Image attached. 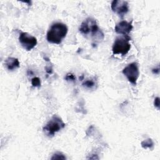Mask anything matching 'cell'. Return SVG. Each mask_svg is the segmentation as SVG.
I'll return each instance as SVG.
<instances>
[{"label": "cell", "mask_w": 160, "mask_h": 160, "mask_svg": "<svg viewBox=\"0 0 160 160\" xmlns=\"http://www.w3.org/2000/svg\"><path fill=\"white\" fill-rule=\"evenodd\" d=\"M79 32L85 36H90L96 40L104 39V34L99 29L96 21L92 18H86L80 25Z\"/></svg>", "instance_id": "1"}, {"label": "cell", "mask_w": 160, "mask_h": 160, "mask_svg": "<svg viewBox=\"0 0 160 160\" xmlns=\"http://www.w3.org/2000/svg\"><path fill=\"white\" fill-rule=\"evenodd\" d=\"M67 26L62 22H55L51 25L47 32L46 39L51 44H59L68 33Z\"/></svg>", "instance_id": "2"}, {"label": "cell", "mask_w": 160, "mask_h": 160, "mask_svg": "<svg viewBox=\"0 0 160 160\" xmlns=\"http://www.w3.org/2000/svg\"><path fill=\"white\" fill-rule=\"evenodd\" d=\"M66 124L61 118L58 115H53L43 127V131L49 137H52L55 134L65 127Z\"/></svg>", "instance_id": "3"}, {"label": "cell", "mask_w": 160, "mask_h": 160, "mask_svg": "<svg viewBox=\"0 0 160 160\" xmlns=\"http://www.w3.org/2000/svg\"><path fill=\"white\" fill-rule=\"evenodd\" d=\"M130 39L131 38L128 35L118 37L112 45V51L113 54L125 56L131 49V44L129 43Z\"/></svg>", "instance_id": "4"}, {"label": "cell", "mask_w": 160, "mask_h": 160, "mask_svg": "<svg viewBox=\"0 0 160 160\" xmlns=\"http://www.w3.org/2000/svg\"><path fill=\"white\" fill-rule=\"evenodd\" d=\"M122 73L132 84L136 85L139 76V70L137 62H133L129 64L122 69Z\"/></svg>", "instance_id": "5"}, {"label": "cell", "mask_w": 160, "mask_h": 160, "mask_svg": "<svg viewBox=\"0 0 160 160\" xmlns=\"http://www.w3.org/2000/svg\"><path fill=\"white\" fill-rule=\"evenodd\" d=\"M19 41L22 47L26 51H31L37 44V39L26 32H22L19 36Z\"/></svg>", "instance_id": "6"}, {"label": "cell", "mask_w": 160, "mask_h": 160, "mask_svg": "<svg viewBox=\"0 0 160 160\" xmlns=\"http://www.w3.org/2000/svg\"><path fill=\"white\" fill-rule=\"evenodd\" d=\"M111 8L113 12L121 17L129 11L128 2L126 1L114 0L111 2Z\"/></svg>", "instance_id": "7"}, {"label": "cell", "mask_w": 160, "mask_h": 160, "mask_svg": "<svg viewBox=\"0 0 160 160\" xmlns=\"http://www.w3.org/2000/svg\"><path fill=\"white\" fill-rule=\"evenodd\" d=\"M133 26L132 24V21L128 22L126 21H122L118 23L115 28V31L122 36H127L132 29Z\"/></svg>", "instance_id": "8"}, {"label": "cell", "mask_w": 160, "mask_h": 160, "mask_svg": "<svg viewBox=\"0 0 160 160\" xmlns=\"http://www.w3.org/2000/svg\"><path fill=\"white\" fill-rule=\"evenodd\" d=\"M4 65L9 71H14L20 66V63L18 59L9 57L4 61Z\"/></svg>", "instance_id": "9"}, {"label": "cell", "mask_w": 160, "mask_h": 160, "mask_svg": "<svg viewBox=\"0 0 160 160\" xmlns=\"http://www.w3.org/2000/svg\"><path fill=\"white\" fill-rule=\"evenodd\" d=\"M141 146L144 149H152L154 147V142L151 138H148L146 140H144L141 143Z\"/></svg>", "instance_id": "10"}, {"label": "cell", "mask_w": 160, "mask_h": 160, "mask_svg": "<svg viewBox=\"0 0 160 160\" xmlns=\"http://www.w3.org/2000/svg\"><path fill=\"white\" fill-rule=\"evenodd\" d=\"M51 159L53 160V159H62V160H65L66 159V156L62 153V152H55L52 156L51 157Z\"/></svg>", "instance_id": "11"}, {"label": "cell", "mask_w": 160, "mask_h": 160, "mask_svg": "<svg viewBox=\"0 0 160 160\" xmlns=\"http://www.w3.org/2000/svg\"><path fill=\"white\" fill-rule=\"evenodd\" d=\"M31 84L33 87L39 88L41 86V79L38 77H34L31 79Z\"/></svg>", "instance_id": "12"}, {"label": "cell", "mask_w": 160, "mask_h": 160, "mask_svg": "<svg viewBox=\"0 0 160 160\" xmlns=\"http://www.w3.org/2000/svg\"><path fill=\"white\" fill-rule=\"evenodd\" d=\"M82 85L84 86V87H86L87 88H92V87L94 86L95 85V82L92 80V79H89V80H86L82 84Z\"/></svg>", "instance_id": "13"}, {"label": "cell", "mask_w": 160, "mask_h": 160, "mask_svg": "<svg viewBox=\"0 0 160 160\" xmlns=\"http://www.w3.org/2000/svg\"><path fill=\"white\" fill-rule=\"evenodd\" d=\"M65 79L66 81H74L76 80V77L74 74L71 73L67 74L65 76Z\"/></svg>", "instance_id": "14"}, {"label": "cell", "mask_w": 160, "mask_h": 160, "mask_svg": "<svg viewBox=\"0 0 160 160\" xmlns=\"http://www.w3.org/2000/svg\"><path fill=\"white\" fill-rule=\"evenodd\" d=\"M154 105L158 109H159V98L156 97L154 101Z\"/></svg>", "instance_id": "15"}, {"label": "cell", "mask_w": 160, "mask_h": 160, "mask_svg": "<svg viewBox=\"0 0 160 160\" xmlns=\"http://www.w3.org/2000/svg\"><path fill=\"white\" fill-rule=\"evenodd\" d=\"M46 71L48 74H51L52 72V69L51 68H50V66H46Z\"/></svg>", "instance_id": "16"}, {"label": "cell", "mask_w": 160, "mask_h": 160, "mask_svg": "<svg viewBox=\"0 0 160 160\" xmlns=\"http://www.w3.org/2000/svg\"><path fill=\"white\" fill-rule=\"evenodd\" d=\"M152 71L154 74H159V67H158V68H155V69H152Z\"/></svg>", "instance_id": "17"}]
</instances>
